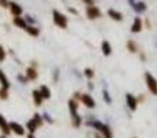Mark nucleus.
I'll return each instance as SVG.
<instances>
[{"mask_svg":"<svg viewBox=\"0 0 157 138\" xmlns=\"http://www.w3.org/2000/svg\"><path fill=\"white\" fill-rule=\"evenodd\" d=\"M68 108H69V113H71V117H72V124H73V127L78 128L81 126V123H83V119L78 115V105L75 98H71L68 101Z\"/></svg>","mask_w":157,"mask_h":138,"instance_id":"obj_1","label":"nucleus"},{"mask_svg":"<svg viewBox=\"0 0 157 138\" xmlns=\"http://www.w3.org/2000/svg\"><path fill=\"white\" fill-rule=\"evenodd\" d=\"M88 126H91L92 128H95V130H98L101 134H102L103 138H113V133H112L110 127H109L108 124H105V123L99 122V120L97 119H92V120H88V122H86Z\"/></svg>","mask_w":157,"mask_h":138,"instance_id":"obj_2","label":"nucleus"},{"mask_svg":"<svg viewBox=\"0 0 157 138\" xmlns=\"http://www.w3.org/2000/svg\"><path fill=\"white\" fill-rule=\"evenodd\" d=\"M52 21L61 29H66L68 28V18L58 10H52Z\"/></svg>","mask_w":157,"mask_h":138,"instance_id":"obj_3","label":"nucleus"},{"mask_svg":"<svg viewBox=\"0 0 157 138\" xmlns=\"http://www.w3.org/2000/svg\"><path fill=\"white\" fill-rule=\"evenodd\" d=\"M145 83H146V87L150 91V94L157 95V79L150 72L145 73Z\"/></svg>","mask_w":157,"mask_h":138,"instance_id":"obj_4","label":"nucleus"},{"mask_svg":"<svg viewBox=\"0 0 157 138\" xmlns=\"http://www.w3.org/2000/svg\"><path fill=\"white\" fill-rule=\"evenodd\" d=\"M80 102L83 104L86 108H88V109H94L95 106H97V102H95V100L90 94H87V93H84V94H80Z\"/></svg>","mask_w":157,"mask_h":138,"instance_id":"obj_5","label":"nucleus"},{"mask_svg":"<svg viewBox=\"0 0 157 138\" xmlns=\"http://www.w3.org/2000/svg\"><path fill=\"white\" fill-rule=\"evenodd\" d=\"M125 102H127V106L130 111L135 112L136 108H138V98L135 95H132L131 93H127L125 94Z\"/></svg>","mask_w":157,"mask_h":138,"instance_id":"obj_6","label":"nucleus"},{"mask_svg":"<svg viewBox=\"0 0 157 138\" xmlns=\"http://www.w3.org/2000/svg\"><path fill=\"white\" fill-rule=\"evenodd\" d=\"M86 14H87V17H88L90 19H97V18H99V17L102 15L101 10L98 7H95V6H88L87 10H86Z\"/></svg>","mask_w":157,"mask_h":138,"instance_id":"obj_7","label":"nucleus"},{"mask_svg":"<svg viewBox=\"0 0 157 138\" xmlns=\"http://www.w3.org/2000/svg\"><path fill=\"white\" fill-rule=\"evenodd\" d=\"M10 128L11 133L17 134V136H24L25 134V127L22 124H19L18 122H10Z\"/></svg>","mask_w":157,"mask_h":138,"instance_id":"obj_8","label":"nucleus"},{"mask_svg":"<svg viewBox=\"0 0 157 138\" xmlns=\"http://www.w3.org/2000/svg\"><path fill=\"white\" fill-rule=\"evenodd\" d=\"M0 130L4 136H8L11 133V128H10V123L6 120V117L3 115H0Z\"/></svg>","mask_w":157,"mask_h":138,"instance_id":"obj_9","label":"nucleus"},{"mask_svg":"<svg viewBox=\"0 0 157 138\" xmlns=\"http://www.w3.org/2000/svg\"><path fill=\"white\" fill-rule=\"evenodd\" d=\"M142 28H144V24H142L141 17H135V18H134L132 25H131V32L132 33H139L142 30Z\"/></svg>","mask_w":157,"mask_h":138,"instance_id":"obj_10","label":"nucleus"},{"mask_svg":"<svg viewBox=\"0 0 157 138\" xmlns=\"http://www.w3.org/2000/svg\"><path fill=\"white\" fill-rule=\"evenodd\" d=\"M25 76H26L28 80H36L39 77V72L35 66H28L25 70Z\"/></svg>","mask_w":157,"mask_h":138,"instance_id":"obj_11","label":"nucleus"},{"mask_svg":"<svg viewBox=\"0 0 157 138\" xmlns=\"http://www.w3.org/2000/svg\"><path fill=\"white\" fill-rule=\"evenodd\" d=\"M131 6H132V10L135 11L136 14L145 13L146 8H147V6H146V3L145 2H134V3H131Z\"/></svg>","mask_w":157,"mask_h":138,"instance_id":"obj_12","label":"nucleus"},{"mask_svg":"<svg viewBox=\"0 0 157 138\" xmlns=\"http://www.w3.org/2000/svg\"><path fill=\"white\" fill-rule=\"evenodd\" d=\"M10 11H11V14H13L14 17H21V14H22V7L18 4V3H15V2H10Z\"/></svg>","mask_w":157,"mask_h":138,"instance_id":"obj_13","label":"nucleus"},{"mask_svg":"<svg viewBox=\"0 0 157 138\" xmlns=\"http://www.w3.org/2000/svg\"><path fill=\"white\" fill-rule=\"evenodd\" d=\"M32 98H33V104H35L36 106H40L41 104H43V101H44L43 95L40 94L39 90H33L32 91Z\"/></svg>","mask_w":157,"mask_h":138,"instance_id":"obj_14","label":"nucleus"},{"mask_svg":"<svg viewBox=\"0 0 157 138\" xmlns=\"http://www.w3.org/2000/svg\"><path fill=\"white\" fill-rule=\"evenodd\" d=\"M108 17H110L113 21H117V22L123 21V14L120 13V11H117V10H113V8L108 10Z\"/></svg>","mask_w":157,"mask_h":138,"instance_id":"obj_15","label":"nucleus"},{"mask_svg":"<svg viewBox=\"0 0 157 138\" xmlns=\"http://www.w3.org/2000/svg\"><path fill=\"white\" fill-rule=\"evenodd\" d=\"M101 50H102V54L105 55V57H109V55L112 54V46H110V43H109L108 40H103L102 43H101Z\"/></svg>","mask_w":157,"mask_h":138,"instance_id":"obj_16","label":"nucleus"},{"mask_svg":"<svg viewBox=\"0 0 157 138\" xmlns=\"http://www.w3.org/2000/svg\"><path fill=\"white\" fill-rule=\"evenodd\" d=\"M13 22H14V25H15V26L21 28V29H24V30L26 29V26H28V22L25 21V18H22V17H14Z\"/></svg>","mask_w":157,"mask_h":138,"instance_id":"obj_17","label":"nucleus"},{"mask_svg":"<svg viewBox=\"0 0 157 138\" xmlns=\"http://www.w3.org/2000/svg\"><path fill=\"white\" fill-rule=\"evenodd\" d=\"M25 32H26L28 35L33 36V37H37V36L40 35V29H39V28H36L35 25H28L26 29H25Z\"/></svg>","mask_w":157,"mask_h":138,"instance_id":"obj_18","label":"nucleus"},{"mask_svg":"<svg viewBox=\"0 0 157 138\" xmlns=\"http://www.w3.org/2000/svg\"><path fill=\"white\" fill-rule=\"evenodd\" d=\"M0 84H2L3 89H7V90L10 89V86H11V84H10V80H8V77L6 76V73L3 72L2 69H0Z\"/></svg>","mask_w":157,"mask_h":138,"instance_id":"obj_19","label":"nucleus"},{"mask_svg":"<svg viewBox=\"0 0 157 138\" xmlns=\"http://www.w3.org/2000/svg\"><path fill=\"white\" fill-rule=\"evenodd\" d=\"M25 127H26V130L29 131V134H35L36 131H37V128H39V126L36 124V122L33 119H30V120H28L26 122V126H25Z\"/></svg>","mask_w":157,"mask_h":138,"instance_id":"obj_20","label":"nucleus"},{"mask_svg":"<svg viewBox=\"0 0 157 138\" xmlns=\"http://www.w3.org/2000/svg\"><path fill=\"white\" fill-rule=\"evenodd\" d=\"M39 91H40V94L43 95L44 100H50V98H51V90H50L47 86H44V84H43V86H40Z\"/></svg>","mask_w":157,"mask_h":138,"instance_id":"obj_21","label":"nucleus"},{"mask_svg":"<svg viewBox=\"0 0 157 138\" xmlns=\"http://www.w3.org/2000/svg\"><path fill=\"white\" fill-rule=\"evenodd\" d=\"M125 46H127V50L130 53H138V50H139L138 49V44H136L134 40H128Z\"/></svg>","mask_w":157,"mask_h":138,"instance_id":"obj_22","label":"nucleus"},{"mask_svg":"<svg viewBox=\"0 0 157 138\" xmlns=\"http://www.w3.org/2000/svg\"><path fill=\"white\" fill-rule=\"evenodd\" d=\"M33 120L36 122V124L39 126V127H41L43 126V123H44V119H43V115H40V113H35L33 115V117H32Z\"/></svg>","mask_w":157,"mask_h":138,"instance_id":"obj_23","label":"nucleus"},{"mask_svg":"<svg viewBox=\"0 0 157 138\" xmlns=\"http://www.w3.org/2000/svg\"><path fill=\"white\" fill-rule=\"evenodd\" d=\"M102 97H103V101H105L106 104H109V105L113 102V100H112V97H110V94H109L108 90H103L102 91Z\"/></svg>","mask_w":157,"mask_h":138,"instance_id":"obj_24","label":"nucleus"},{"mask_svg":"<svg viewBox=\"0 0 157 138\" xmlns=\"http://www.w3.org/2000/svg\"><path fill=\"white\" fill-rule=\"evenodd\" d=\"M84 76H86L87 79H88V80H91L92 77H94L95 76V72H94V69H91V68H86L84 69Z\"/></svg>","mask_w":157,"mask_h":138,"instance_id":"obj_25","label":"nucleus"},{"mask_svg":"<svg viewBox=\"0 0 157 138\" xmlns=\"http://www.w3.org/2000/svg\"><path fill=\"white\" fill-rule=\"evenodd\" d=\"M8 98V90L0 87V100H7Z\"/></svg>","mask_w":157,"mask_h":138,"instance_id":"obj_26","label":"nucleus"},{"mask_svg":"<svg viewBox=\"0 0 157 138\" xmlns=\"http://www.w3.org/2000/svg\"><path fill=\"white\" fill-rule=\"evenodd\" d=\"M43 119H44V122H47L48 124H52V123H54V119H52V117L50 116L47 112H44V113H43Z\"/></svg>","mask_w":157,"mask_h":138,"instance_id":"obj_27","label":"nucleus"},{"mask_svg":"<svg viewBox=\"0 0 157 138\" xmlns=\"http://www.w3.org/2000/svg\"><path fill=\"white\" fill-rule=\"evenodd\" d=\"M6 57H7V53H6L4 47L0 44V62H3V61L6 60Z\"/></svg>","mask_w":157,"mask_h":138,"instance_id":"obj_28","label":"nucleus"},{"mask_svg":"<svg viewBox=\"0 0 157 138\" xmlns=\"http://www.w3.org/2000/svg\"><path fill=\"white\" fill-rule=\"evenodd\" d=\"M25 21L28 22V25H35L36 24V19L35 18H32L30 15H26V18H25Z\"/></svg>","mask_w":157,"mask_h":138,"instance_id":"obj_29","label":"nucleus"},{"mask_svg":"<svg viewBox=\"0 0 157 138\" xmlns=\"http://www.w3.org/2000/svg\"><path fill=\"white\" fill-rule=\"evenodd\" d=\"M17 79H18V80L21 81L22 84H26V81H28L26 76H22V75H18V76H17Z\"/></svg>","mask_w":157,"mask_h":138,"instance_id":"obj_30","label":"nucleus"},{"mask_svg":"<svg viewBox=\"0 0 157 138\" xmlns=\"http://www.w3.org/2000/svg\"><path fill=\"white\" fill-rule=\"evenodd\" d=\"M0 6L3 8H7V7H10V2L8 0H0Z\"/></svg>","mask_w":157,"mask_h":138,"instance_id":"obj_31","label":"nucleus"},{"mask_svg":"<svg viewBox=\"0 0 157 138\" xmlns=\"http://www.w3.org/2000/svg\"><path fill=\"white\" fill-rule=\"evenodd\" d=\"M58 77H59V69H55L54 70V81L55 83L58 81Z\"/></svg>","mask_w":157,"mask_h":138,"instance_id":"obj_32","label":"nucleus"},{"mask_svg":"<svg viewBox=\"0 0 157 138\" xmlns=\"http://www.w3.org/2000/svg\"><path fill=\"white\" fill-rule=\"evenodd\" d=\"M68 11L71 14H75V15H78V11L76 10V8H72V7H68Z\"/></svg>","mask_w":157,"mask_h":138,"instance_id":"obj_33","label":"nucleus"},{"mask_svg":"<svg viewBox=\"0 0 157 138\" xmlns=\"http://www.w3.org/2000/svg\"><path fill=\"white\" fill-rule=\"evenodd\" d=\"M87 6H94V0H83Z\"/></svg>","mask_w":157,"mask_h":138,"instance_id":"obj_34","label":"nucleus"},{"mask_svg":"<svg viewBox=\"0 0 157 138\" xmlns=\"http://www.w3.org/2000/svg\"><path fill=\"white\" fill-rule=\"evenodd\" d=\"M88 89H90V90H92V89H94V86H92V83H91V81H88Z\"/></svg>","mask_w":157,"mask_h":138,"instance_id":"obj_35","label":"nucleus"},{"mask_svg":"<svg viewBox=\"0 0 157 138\" xmlns=\"http://www.w3.org/2000/svg\"><path fill=\"white\" fill-rule=\"evenodd\" d=\"M28 138H35V136L33 134H28Z\"/></svg>","mask_w":157,"mask_h":138,"instance_id":"obj_36","label":"nucleus"},{"mask_svg":"<svg viewBox=\"0 0 157 138\" xmlns=\"http://www.w3.org/2000/svg\"><path fill=\"white\" fill-rule=\"evenodd\" d=\"M128 2H130V3H134V2H135V0H128Z\"/></svg>","mask_w":157,"mask_h":138,"instance_id":"obj_37","label":"nucleus"},{"mask_svg":"<svg viewBox=\"0 0 157 138\" xmlns=\"http://www.w3.org/2000/svg\"><path fill=\"white\" fill-rule=\"evenodd\" d=\"M0 138H7V136H2V137H0Z\"/></svg>","mask_w":157,"mask_h":138,"instance_id":"obj_38","label":"nucleus"},{"mask_svg":"<svg viewBox=\"0 0 157 138\" xmlns=\"http://www.w3.org/2000/svg\"><path fill=\"white\" fill-rule=\"evenodd\" d=\"M95 138H102V137H99V136H97V137H95Z\"/></svg>","mask_w":157,"mask_h":138,"instance_id":"obj_39","label":"nucleus"},{"mask_svg":"<svg viewBox=\"0 0 157 138\" xmlns=\"http://www.w3.org/2000/svg\"><path fill=\"white\" fill-rule=\"evenodd\" d=\"M134 138H136V137H134Z\"/></svg>","mask_w":157,"mask_h":138,"instance_id":"obj_40","label":"nucleus"}]
</instances>
